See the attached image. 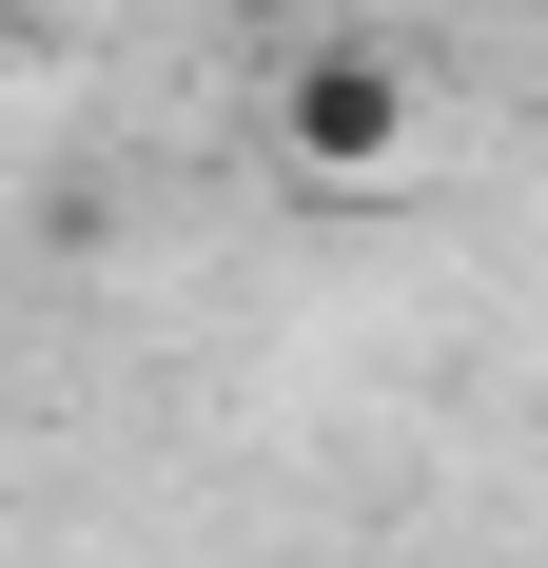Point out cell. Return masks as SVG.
Instances as JSON below:
<instances>
[{
	"label": "cell",
	"instance_id": "cell-1",
	"mask_svg": "<svg viewBox=\"0 0 548 568\" xmlns=\"http://www.w3.org/2000/svg\"><path fill=\"white\" fill-rule=\"evenodd\" d=\"M274 138H294V176H392L412 158V59L392 40H314L294 99H274Z\"/></svg>",
	"mask_w": 548,
	"mask_h": 568
}]
</instances>
